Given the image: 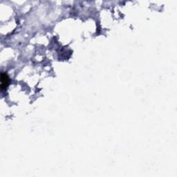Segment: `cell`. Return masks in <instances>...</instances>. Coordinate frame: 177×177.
<instances>
[{"instance_id":"cell-1","label":"cell","mask_w":177,"mask_h":177,"mask_svg":"<svg viewBox=\"0 0 177 177\" xmlns=\"http://www.w3.org/2000/svg\"><path fill=\"white\" fill-rule=\"evenodd\" d=\"M1 90H4L7 88L8 85V77L6 73H2L1 75Z\"/></svg>"}]
</instances>
